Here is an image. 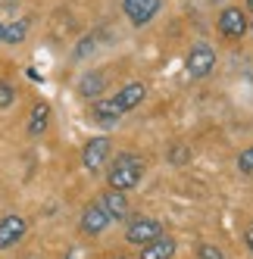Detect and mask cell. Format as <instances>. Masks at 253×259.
<instances>
[{
	"label": "cell",
	"instance_id": "obj_1",
	"mask_svg": "<svg viewBox=\"0 0 253 259\" xmlns=\"http://www.w3.org/2000/svg\"><path fill=\"white\" fill-rule=\"evenodd\" d=\"M141 178H144V159L138 153H119L110 159L106 181H110L113 191H132L141 184Z\"/></svg>",
	"mask_w": 253,
	"mask_h": 259
},
{
	"label": "cell",
	"instance_id": "obj_2",
	"mask_svg": "<svg viewBox=\"0 0 253 259\" xmlns=\"http://www.w3.org/2000/svg\"><path fill=\"white\" fill-rule=\"evenodd\" d=\"M159 234H162L159 219H150V215H135V219H129V225H125V240L138 244V247H144L147 240H153Z\"/></svg>",
	"mask_w": 253,
	"mask_h": 259
},
{
	"label": "cell",
	"instance_id": "obj_3",
	"mask_svg": "<svg viewBox=\"0 0 253 259\" xmlns=\"http://www.w3.org/2000/svg\"><path fill=\"white\" fill-rule=\"evenodd\" d=\"M185 69L191 78H206L209 72L216 69V50L209 44H194L188 60H185Z\"/></svg>",
	"mask_w": 253,
	"mask_h": 259
},
{
	"label": "cell",
	"instance_id": "obj_4",
	"mask_svg": "<svg viewBox=\"0 0 253 259\" xmlns=\"http://www.w3.org/2000/svg\"><path fill=\"white\" fill-rule=\"evenodd\" d=\"M247 28H250V22H247V13L241 7H225L219 13V31L225 34V38H231V41L234 38H244Z\"/></svg>",
	"mask_w": 253,
	"mask_h": 259
},
{
	"label": "cell",
	"instance_id": "obj_5",
	"mask_svg": "<svg viewBox=\"0 0 253 259\" xmlns=\"http://www.w3.org/2000/svg\"><path fill=\"white\" fill-rule=\"evenodd\" d=\"M110 150H113L110 138H91L85 144V150H81V165L88 172H97L100 165L106 162V156H110Z\"/></svg>",
	"mask_w": 253,
	"mask_h": 259
},
{
	"label": "cell",
	"instance_id": "obj_6",
	"mask_svg": "<svg viewBox=\"0 0 253 259\" xmlns=\"http://www.w3.org/2000/svg\"><path fill=\"white\" fill-rule=\"evenodd\" d=\"M25 231H28V222L22 215H16V212L4 215V219H0V250L16 247L25 237Z\"/></svg>",
	"mask_w": 253,
	"mask_h": 259
},
{
	"label": "cell",
	"instance_id": "obj_7",
	"mask_svg": "<svg viewBox=\"0 0 253 259\" xmlns=\"http://www.w3.org/2000/svg\"><path fill=\"white\" fill-rule=\"evenodd\" d=\"M159 7H162V0H122V10L132 25H147L159 13Z\"/></svg>",
	"mask_w": 253,
	"mask_h": 259
},
{
	"label": "cell",
	"instance_id": "obj_8",
	"mask_svg": "<svg viewBox=\"0 0 253 259\" xmlns=\"http://www.w3.org/2000/svg\"><path fill=\"white\" fill-rule=\"evenodd\" d=\"M81 231L85 234H91V237H97V234H103L106 228L113 225V219L106 215V209L100 206V203H91V206H85V212H81Z\"/></svg>",
	"mask_w": 253,
	"mask_h": 259
},
{
	"label": "cell",
	"instance_id": "obj_9",
	"mask_svg": "<svg viewBox=\"0 0 253 259\" xmlns=\"http://www.w3.org/2000/svg\"><path fill=\"white\" fill-rule=\"evenodd\" d=\"M97 203L106 209V215H110L113 222H125L129 219V197H125V191H106V194H100L97 197Z\"/></svg>",
	"mask_w": 253,
	"mask_h": 259
},
{
	"label": "cell",
	"instance_id": "obj_10",
	"mask_svg": "<svg viewBox=\"0 0 253 259\" xmlns=\"http://www.w3.org/2000/svg\"><path fill=\"white\" fill-rule=\"evenodd\" d=\"M175 237H169V234H159V237H153V240H147V244L141 247V259H172L175 256Z\"/></svg>",
	"mask_w": 253,
	"mask_h": 259
},
{
	"label": "cell",
	"instance_id": "obj_11",
	"mask_svg": "<svg viewBox=\"0 0 253 259\" xmlns=\"http://www.w3.org/2000/svg\"><path fill=\"white\" fill-rule=\"evenodd\" d=\"M144 97H147V88H144L141 81H132V84H125L113 100H116V106L122 109V113H132L135 106H141V100H144Z\"/></svg>",
	"mask_w": 253,
	"mask_h": 259
},
{
	"label": "cell",
	"instance_id": "obj_12",
	"mask_svg": "<svg viewBox=\"0 0 253 259\" xmlns=\"http://www.w3.org/2000/svg\"><path fill=\"white\" fill-rule=\"evenodd\" d=\"M47 125H50V103L47 100H38V103L31 106V113H28V128H25V132L31 138H41L47 132Z\"/></svg>",
	"mask_w": 253,
	"mask_h": 259
},
{
	"label": "cell",
	"instance_id": "obj_13",
	"mask_svg": "<svg viewBox=\"0 0 253 259\" xmlns=\"http://www.w3.org/2000/svg\"><path fill=\"white\" fill-rule=\"evenodd\" d=\"M103 88H106V72L97 69V72H88V75L78 81V94H81L85 100H100Z\"/></svg>",
	"mask_w": 253,
	"mask_h": 259
},
{
	"label": "cell",
	"instance_id": "obj_14",
	"mask_svg": "<svg viewBox=\"0 0 253 259\" xmlns=\"http://www.w3.org/2000/svg\"><path fill=\"white\" fill-rule=\"evenodd\" d=\"M91 113H94V119L103 125V128H116V122L125 116L122 109L116 106V100H94V106H91Z\"/></svg>",
	"mask_w": 253,
	"mask_h": 259
},
{
	"label": "cell",
	"instance_id": "obj_15",
	"mask_svg": "<svg viewBox=\"0 0 253 259\" xmlns=\"http://www.w3.org/2000/svg\"><path fill=\"white\" fill-rule=\"evenodd\" d=\"M25 34H28V19L4 22V44H22Z\"/></svg>",
	"mask_w": 253,
	"mask_h": 259
},
{
	"label": "cell",
	"instance_id": "obj_16",
	"mask_svg": "<svg viewBox=\"0 0 253 259\" xmlns=\"http://www.w3.org/2000/svg\"><path fill=\"white\" fill-rule=\"evenodd\" d=\"M238 172L241 175H253V147L241 150V156H238Z\"/></svg>",
	"mask_w": 253,
	"mask_h": 259
},
{
	"label": "cell",
	"instance_id": "obj_17",
	"mask_svg": "<svg viewBox=\"0 0 253 259\" xmlns=\"http://www.w3.org/2000/svg\"><path fill=\"white\" fill-rule=\"evenodd\" d=\"M13 100H16V88L10 81H0V109L13 106Z\"/></svg>",
	"mask_w": 253,
	"mask_h": 259
},
{
	"label": "cell",
	"instance_id": "obj_18",
	"mask_svg": "<svg viewBox=\"0 0 253 259\" xmlns=\"http://www.w3.org/2000/svg\"><path fill=\"white\" fill-rule=\"evenodd\" d=\"M197 259H225V253L216 244H200L197 247Z\"/></svg>",
	"mask_w": 253,
	"mask_h": 259
},
{
	"label": "cell",
	"instance_id": "obj_19",
	"mask_svg": "<svg viewBox=\"0 0 253 259\" xmlns=\"http://www.w3.org/2000/svg\"><path fill=\"white\" fill-rule=\"evenodd\" d=\"M185 159H191L188 147H172V162H185Z\"/></svg>",
	"mask_w": 253,
	"mask_h": 259
},
{
	"label": "cell",
	"instance_id": "obj_20",
	"mask_svg": "<svg viewBox=\"0 0 253 259\" xmlns=\"http://www.w3.org/2000/svg\"><path fill=\"white\" fill-rule=\"evenodd\" d=\"M88 47H94V38H85V41L78 44V50H75V57H78V60H81L85 53H88Z\"/></svg>",
	"mask_w": 253,
	"mask_h": 259
},
{
	"label": "cell",
	"instance_id": "obj_21",
	"mask_svg": "<svg viewBox=\"0 0 253 259\" xmlns=\"http://www.w3.org/2000/svg\"><path fill=\"white\" fill-rule=\"evenodd\" d=\"M244 240H247V247H250V253H253V225L247 228V234H244Z\"/></svg>",
	"mask_w": 253,
	"mask_h": 259
},
{
	"label": "cell",
	"instance_id": "obj_22",
	"mask_svg": "<svg viewBox=\"0 0 253 259\" xmlns=\"http://www.w3.org/2000/svg\"><path fill=\"white\" fill-rule=\"evenodd\" d=\"M0 44H4V22H0Z\"/></svg>",
	"mask_w": 253,
	"mask_h": 259
},
{
	"label": "cell",
	"instance_id": "obj_23",
	"mask_svg": "<svg viewBox=\"0 0 253 259\" xmlns=\"http://www.w3.org/2000/svg\"><path fill=\"white\" fill-rule=\"evenodd\" d=\"M247 10H250V13H253V0H247Z\"/></svg>",
	"mask_w": 253,
	"mask_h": 259
},
{
	"label": "cell",
	"instance_id": "obj_24",
	"mask_svg": "<svg viewBox=\"0 0 253 259\" xmlns=\"http://www.w3.org/2000/svg\"><path fill=\"white\" fill-rule=\"evenodd\" d=\"M247 31H250V34H253V22H250V28H247Z\"/></svg>",
	"mask_w": 253,
	"mask_h": 259
},
{
	"label": "cell",
	"instance_id": "obj_25",
	"mask_svg": "<svg viewBox=\"0 0 253 259\" xmlns=\"http://www.w3.org/2000/svg\"><path fill=\"white\" fill-rule=\"evenodd\" d=\"M119 259H122V256H119Z\"/></svg>",
	"mask_w": 253,
	"mask_h": 259
}]
</instances>
